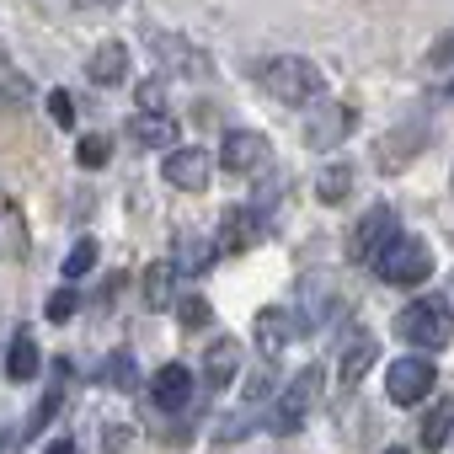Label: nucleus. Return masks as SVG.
<instances>
[{
    "mask_svg": "<svg viewBox=\"0 0 454 454\" xmlns=\"http://www.w3.org/2000/svg\"><path fill=\"white\" fill-rule=\"evenodd\" d=\"M171 284H176V268L171 262H150L145 268V305L150 310H171Z\"/></svg>",
    "mask_w": 454,
    "mask_h": 454,
    "instance_id": "nucleus-22",
    "label": "nucleus"
},
{
    "mask_svg": "<svg viewBox=\"0 0 454 454\" xmlns=\"http://www.w3.org/2000/svg\"><path fill=\"white\" fill-rule=\"evenodd\" d=\"M22 102H33V81L12 59H0V107H22Z\"/></svg>",
    "mask_w": 454,
    "mask_h": 454,
    "instance_id": "nucleus-24",
    "label": "nucleus"
},
{
    "mask_svg": "<svg viewBox=\"0 0 454 454\" xmlns=\"http://www.w3.org/2000/svg\"><path fill=\"white\" fill-rule=\"evenodd\" d=\"M123 443H129V427L123 422H107V454H123Z\"/></svg>",
    "mask_w": 454,
    "mask_h": 454,
    "instance_id": "nucleus-36",
    "label": "nucleus"
},
{
    "mask_svg": "<svg viewBox=\"0 0 454 454\" xmlns=\"http://www.w3.org/2000/svg\"><path fill=\"white\" fill-rule=\"evenodd\" d=\"M273 395V369H252V380H247V401L257 406V401H268Z\"/></svg>",
    "mask_w": 454,
    "mask_h": 454,
    "instance_id": "nucleus-33",
    "label": "nucleus"
},
{
    "mask_svg": "<svg viewBox=\"0 0 454 454\" xmlns=\"http://www.w3.org/2000/svg\"><path fill=\"white\" fill-rule=\"evenodd\" d=\"M449 443H454V438H449Z\"/></svg>",
    "mask_w": 454,
    "mask_h": 454,
    "instance_id": "nucleus-39",
    "label": "nucleus"
},
{
    "mask_svg": "<svg viewBox=\"0 0 454 454\" xmlns=\"http://www.w3.org/2000/svg\"><path fill=\"white\" fill-rule=\"evenodd\" d=\"M385 454H406V449H385Z\"/></svg>",
    "mask_w": 454,
    "mask_h": 454,
    "instance_id": "nucleus-38",
    "label": "nucleus"
},
{
    "mask_svg": "<svg viewBox=\"0 0 454 454\" xmlns=\"http://www.w3.org/2000/svg\"><path fill=\"white\" fill-rule=\"evenodd\" d=\"M348 192H353V166H348V160H326V166L316 171V198H321L326 208H337Z\"/></svg>",
    "mask_w": 454,
    "mask_h": 454,
    "instance_id": "nucleus-19",
    "label": "nucleus"
},
{
    "mask_svg": "<svg viewBox=\"0 0 454 454\" xmlns=\"http://www.w3.org/2000/svg\"><path fill=\"white\" fill-rule=\"evenodd\" d=\"M395 337L417 353H438L454 342V310L443 294H427V300H411L401 316H395Z\"/></svg>",
    "mask_w": 454,
    "mask_h": 454,
    "instance_id": "nucleus-2",
    "label": "nucleus"
},
{
    "mask_svg": "<svg viewBox=\"0 0 454 454\" xmlns=\"http://www.w3.org/2000/svg\"><path fill=\"white\" fill-rule=\"evenodd\" d=\"M422 145H427V129H422V123H401V129H390V134L374 145V160H380L385 176H395V171H406V166L417 160Z\"/></svg>",
    "mask_w": 454,
    "mask_h": 454,
    "instance_id": "nucleus-11",
    "label": "nucleus"
},
{
    "mask_svg": "<svg viewBox=\"0 0 454 454\" xmlns=\"http://www.w3.org/2000/svg\"><path fill=\"white\" fill-rule=\"evenodd\" d=\"M139 113H171L166 81H139Z\"/></svg>",
    "mask_w": 454,
    "mask_h": 454,
    "instance_id": "nucleus-29",
    "label": "nucleus"
},
{
    "mask_svg": "<svg viewBox=\"0 0 454 454\" xmlns=\"http://www.w3.org/2000/svg\"><path fill=\"white\" fill-rule=\"evenodd\" d=\"M273 160V145L257 134V129H231L219 139V166L231 171V176H252V171H262Z\"/></svg>",
    "mask_w": 454,
    "mask_h": 454,
    "instance_id": "nucleus-7",
    "label": "nucleus"
},
{
    "mask_svg": "<svg viewBox=\"0 0 454 454\" xmlns=\"http://www.w3.org/2000/svg\"><path fill=\"white\" fill-rule=\"evenodd\" d=\"M353 129H358V107H348V102H326V107L310 113V123H305V145H310V150H332V145H342Z\"/></svg>",
    "mask_w": 454,
    "mask_h": 454,
    "instance_id": "nucleus-10",
    "label": "nucleus"
},
{
    "mask_svg": "<svg viewBox=\"0 0 454 454\" xmlns=\"http://www.w3.org/2000/svg\"><path fill=\"white\" fill-rule=\"evenodd\" d=\"M102 385H107V390H134V385H139L134 358H129V353H113V358L102 364Z\"/></svg>",
    "mask_w": 454,
    "mask_h": 454,
    "instance_id": "nucleus-25",
    "label": "nucleus"
},
{
    "mask_svg": "<svg viewBox=\"0 0 454 454\" xmlns=\"http://www.w3.org/2000/svg\"><path fill=\"white\" fill-rule=\"evenodd\" d=\"M257 81H262L268 97L284 102V107H310V102H321V91H326V75H321L310 59H300V54H273V59H262V65H257Z\"/></svg>",
    "mask_w": 454,
    "mask_h": 454,
    "instance_id": "nucleus-1",
    "label": "nucleus"
},
{
    "mask_svg": "<svg viewBox=\"0 0 454 454\" xmlns=\"http://www.w3.org/2000/svg\"><path fill=\"white\" fill-rule=\"evenodd\" d=\"M369 268H374L385 284H395V289H417V284H427V273H433V247H427L422 236H395Z\"/></svg>",
    "mask_w": 454,
    "mask_h": 454,
    "instance_id": "nucleus-3",
    "label": "nucleus"
},
{
    "mask_svg": "<svg viewBox=\"0 0 454 454\" xmlns=\"http://www.w3.org/2000/svg\"><path fill=\"white\" fill-rule=\"evenodd\" d=\"M81 310V294L75 289H59V294H49V321H70Z\"/></svg>",
    "mask_w": 454,
    "mask_h": 454,
    "instance_id": "nucleus-31",
    "label": "nucleus"
},
{
    "mask_svg": "<svg viewBox=\"0 0 454 454\" xmlns=\"http://www.w3.org/2000/svg\"><path fill=\"white\" fill-rule=\"evenodd\" d=\"M401 236V214L390 208V203H374V208H364L358 214V224H353V236H348V257L358 262V268H369L390 241Z\"/></svg>",
    "mask_w": 454,
    "mask_h": 454,
    "instance_id": "nucleus-4",
    "label": "nucleus"
},
{
    "mask_svg": "<svg viewBox=\"0 0 454 454\" xmlns=\"http://www.w3.org/2000/svg\"><path fill=\"white\" fill-rule=\"evenodd\" d=\"M433 385H438V369H433L427 353L395 358V364L385 369V395H390L395 406H422V401L433 395Z\"/></svg>",
    "mask_w": 454,
    "mask_h": 454,
    "instance_id": "nucleus-5",
    "label": "nucleus"
},
{
    "mask_svg": "<svg viewBox=\"0 0 454 454\" xmlns=\"http://www.w3.org/2000/svg\"><path fill=\"white\" fill-rule=\"evenodd\" d=\"M150 401L171 417V411H182L187 401H192V374H187V364H160L155 374H150Z\"/></svg>",
    "mask_w": 454,
    "mask_h": 454,
    "instance_id": "nucleus-13",
    "label": "nucleus"
},
{
    "mask_svg": "<svg viewBox=\"0 0 454 454\" xmlns=\"http://www.w3.org/2000/svg\"><path fill=\"white\" fill-rule=\"evenodd\" d=\"M427 65H433V70H443V65H454V33H443V38H438V43L427 49Z\"/></svg>",
    "mask_w": 454,
    "mask_h": 454,
    "instance_id": "nucleus-35",
    "label": "nucleus"
},
{
    "mask_svg": "<svg viewBox=\"0 0 454 454\" xmlns=\"http://www.w3.org/2000/svg\"><path fill=\"white\" fill-rule=\"evenodd\" d=\"M316 395H321V369L316 364H305L294 380H289V390L278 395V406H273V433L278 438H289V433H300V422L310 417V406H316Z\"/></svg>",
    "mask_w": 454,
    "mask_h": 454,
    "instance_id": "nucleus-6",
    "label": "nucleus"
},
{
    "mask_svg": "<svg viewBox=\"0 0 454 454\" xmlns=\"http://www.w3.org/2000/svg\"><path fill=\"white\" fill-rule=\"evenodd\" d=\"M6 374H12L17 385H33V380H38V342H33V332H27V326L12 337V353H6Z\"/></svg>",
    "mask_w": 454,
    "mask_h": 454,
    "instance_id": "nucleus-20",
    "label": "nucleus"
},
{
    "mask_svg": "<svg viewBox=\"0 0 454 454\" xmlns=\"http://www.w3.org/2000/svg\"><path fill=\"white\" fill-rule=\"evenodd\" d=\"M91 268H97V241L86 236V241L70 247V257H65V278H81V273H91Z\"/></svg>",
    "mask_w": 454,
    "mask_h": 454,
    "instance_id": "nucleus-28",
    "label": "nucleus"
},
{
    "mask_svg": "<svg viewBox=\"0 0 454 454\" xmlns=\"http://www.w3.org/2000/svg\"><path fill=\"white\" fill-rule=\"evenodd\" d=\"M129 139L145 145V150H171L176 145V118L171 113H139L129 123Z\"/></svg>",
    "mask_w": 454,
    "mask_h": 454,
    "instance_id": "nucleus-18",
    "label": "nucleus"
},
{
    "mask_svg": "<svg viewBox=\"0 0 454 454\" xmlns=\"http://www.w3.org/2000/svg\"><path fill=\"white\" fill-rule=\"evenodd\" d=\"M43 454H75V438H54V443H49Z\"/></svg>",
    "mask_w": 454,
    "mask_h": 454,
    "instance_id": "nucleus-37",
    "label": "nucleus"
},
{
    "mask_svg": "<svg viewBox=\"0 0 454 454\" xmlns=\"http://www.w3.org/2000/svg\"><path fill=\"white\" fill-rule=\"evenodd\" d=\"M49 113H54V123H59V129H75V107H70V97H65V91H49Z\"/></svg>",
    "mask_w": 454,
    "mask_h": 454,
    "instance_id": "nucleus-34",
    "label": "nucleus"
},
{
    "mask_svg": "<svg viewBox=\"0 0 454 454\" xmlns=\"http://www.w3.org/2000/svg\"><path fill=\"white\" fill-rule=\"evenodd\" d=\"M160 176H166L176 192H203V187L214 182V155H208V150H198V145H171V150H166Z\"/></svg>",
    "mask_w": 454,
    "mask_h": 454,
    "instance_id": "nucleus-8",
    "label": "nucleus"
},
{
    "mask_svg": "<svg viewBox=\"0 0 454 454\" xmlns=\"http://www.w3.org/2000/svg\"><path fill=\"white\" fill-rule=\"evenodd\" d=\"M449 438H454V395H438L417 422V443L427 454H438V449H449Z\"/></svg>",
    "mask_w": 454,
    "mask_h": 454,
    "instance_id": "nucleus-15",
    "label": "nucleus"
},
{
    "mask_svg": "<svg viewBox=\"0 0 454 454\" xmlns=\"http://www.w3.org/2000/svg\"><path fill=\"white\" fill-rule=\"evenodd\" d=\"M262 241V219H257V208H224L219 214V224H214V252L219 257H241V252H252Z\"/></svg>",
    "mask_w": 454,
    "mask_h": 454,
    "instance_id": "nucleus-9",
    "label": "nucleus"
},
{
    "mask_svg": "<svg viewBox=\"0 0 454 454\" xmlns=\"http://www.w3.org/2000/svg\"><path fill=\"white\" fill-rule=\"evenodd\" d=\"M171 305H176V321H182L187 332H198V326L214 321V305H208L203 294H187V300H171Z\"/></svg>",
    "mask_w": 454,
    "mask_h": 454,
    "instance_id": "nucleus-26",
    "label": "nucleus"
},
{
    "mask_svg": "<svg viewBox=\"0 0 454 454\" xmlns=\"http://www.w3.org/2000/svg\"><path fill=\"white\" fill-rule=\"evenodd\" d=\"M0 257H6V262H22L27 257V224H22V208L17 203L0 208Z\"/></svg>",
    "mask_w": 454,
    "mask_h": 454,
    "instance_id": "nucleus-21",
    "label": "nucleus"
},
{
    "mask_svg": "<svg viewBox=\"0 0 454 454\" xmlns=\"http://www.w3.org/2000/svg\"><path fill=\"white\" fill-rule=\"evenodd\" d=\"M107 155H113V139H107V134H86V139L75 145V160H81L86 171H97V166H107Z\"/></svg>",
    "mask_w": 454,
    "mask_h": 454,
    "instance_id": "nucleus-27",
    "label": "nucleus"
},
{
    "mask_svg": "<svg viewBox=\"0 0 454 454\" xmlns=\"http://www.w3.org/2000/svg\"><path fill=\"white\" fill-rule=\"evenodd\" d=\"M236 369H241V342L236 337H214L203 348V385L208 390H224V385L236 380Z\"/></svg>",
    "mask_w": 454,
    "mask_h": 454,
    "instance_id": "nucleus-14",
    "label": "nucleus"
},
{
    "mask_svg": "<svg viewBox=\"0 0 454 454\" xmlns=\"http://www.w3.org/2000/svg\"><path fill=\"white\" fill-rule=\"evenodd\" d=\"M54 411H59V390H49V395H43V401L33 406V417H27V427H33V433H43V427L54 422Z\"/></svg>",
    "mask_w": 454,
    "mask_h": 454,
    "instance_id": "nucleus-32",
    "label": "nucleus"
},
{
    "mask_svg": "<svg viewBox=\"0 0 454 454\" xmlns=\"http://www.w3.org/2000/svg\"><path fill=\"white\" fill-rule=\"evenodd\" d=\"M247 433H252V411H236V417H224V422L214 427V438H219V443H241Z\"/></svg>",
    "mask_w": 454,
    "mask_h": 454,
    "instance_id": "nucleus-30",
    "label": "nucleus"
},
{
    "mask_svg": "<svg viewBox=\"0 0 454 454\" xmlns=\"http://www.w3.org/2000/svg\"><path fill=\"white\" fill-rule=\"evenodd\" d=\"M91 86H123L129 81V43H97L86 59Z\"/></svg>",
    "mask_w": 454,
    "mask_h": 454,
    "instance_id": "nucleus-16",
    "label": "nucleus"
},
{
    "mask_svg": "<svg viewBox=\"0 0 454 454\" xmlns=\"http://www.w3.org/2000/svg\"><path fill=\"white\" fill-rule=\"evenodd\" d=\"M208 257H214V236H208V241H198V236H176V257H171V268H176V273H203Z\"/></svg>",
    "mask_w": 454,
    "mask_h": 454,
    "instance_id": "nucleus-23",
    "label": "nucleus"
},
{
    "mask_svg": "<svg viewBox=\"0 0 454 454\" xmlns=\"http://www.w3.org/2000/svg\"><path fill=\"white\" fill-rule=\"evenodd\" d=\"M294 332H300V321H294V310H284V305H268V310H257V321H252V337H257V348H262L268 358H278V353L294 342Z\"/></svg>",
    "mask_w": 454,
    "mask_h": 454,
    "instance_id": "nucleus-12",
    "label": "nucleus"
},
{
    "mask_svg": "<svg viewBox=\"0 0 454 454\" xmlns=\"http://www.w3.org/2000/svg\"><path fill=\"white\" fill-rule=\"evenodd\" d=\"M380 364V342H369V337H353L348 348H342V358H337V385L342 390H353V385H364V374Z\"/></svg>",
    "mask_w": 454,
    "mask_h": 454,
    "instance_id": "nucleus-17",
    "label": "nucleus"
}]
</instances>
